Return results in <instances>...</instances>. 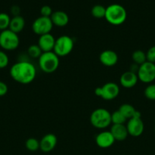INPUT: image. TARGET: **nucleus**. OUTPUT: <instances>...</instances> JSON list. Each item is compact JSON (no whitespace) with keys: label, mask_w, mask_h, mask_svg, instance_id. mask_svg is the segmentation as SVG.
Listing matches in <instances>:
<instances>
[{"label":"nucleus","mask_w":155,"mask_h":155,"mask_svg":"<svg viewBox=\"0 0 155 155\" xmlns=\"http://www.w3.org/2000/svg\"><path fill=\"white\" fill-rule=\"evenodd\" d=\"M10 76L17 83L24 85L30 84L36 78V69L29 61H18L11 67Z\"/></svg>","instance_id":"f257e3e1"},{"label":"nucleus","mask_w":155,"mask_h":155,"mask_svg":"<svg viewBox=\"0 0 155 155\" xmlns=\"http://www.w3.org/2000/svg\"><path fill=\"white\" fill-rule=\"evenodd\" d=\"M105 19L109 24L113 26H119L124 24L127 19V12L119 4L109 5L106 8Z\"/></svg>","instance_id":"f03ea898"},{"label":"nucleus","mask_w":155,"mask_h":155,"mask_svg":"<svg viewBox=\"0 0 155 155\" xmlns=\"http://www.w3.org/2000/svg\"><path fill=\"white\" fill-rule=\"evenodd\" d=\"M59 63V57L53 51L43 52L38 59L40 69L45 74H53L57 71Z\"/></svg>","instance_id":"7ed1b4c3"},{"label":"nucleus","mask_w":155,"mask_h":155,"mask_svg":"<svg viewBox=\"0 0 155 155\" xmlns=\"http://www.w3.org/2000/svg\"><path fill=\"white\" fill-rule=\"evenodd\" d=\"M90 122L96 129L103 130L112 124L111 113L106 108H97L91 113L90 116Z\"/></svg>","instance_id":"20e7f679"},{"label":"nucleus","mask_w":155,"mask_h":155,"mask_svg":"<svg viewBox=\"0 0 155 155\" xmlns=\"http://www.w3.org/2000/svg\"><path fill=\"white\" fill-rule=\"evenodd\" d=\"M74 40L68 35H62L56 39L53 52L60 57H65L72 51L74 48Z\"/></svg>","instance_id":"39448f33"},{"label":"nucleus","mask_w":155,"mask_h":155,"mask_svg":"<svg viewBox=\"0 0 155 155\" xmlns=\"http://www.w3.org/2000/svg\"><path fill=\"white\" fill-rule=\"evenodd\" d=\"M20 39L18 33L9 29L0 33V47L5 51H14L19 46Z\"/></svg>","instance_id":"423d86ee"},{"label":"nucleus","mask_w":155,"mask_h":155,"mask_svg":"<svg viewBox=\"0 0 155 155\" xmlns=\"http://www.w3.org/2000/svg\"><path fill=\"white\" fill-rule=\"evenodd\" d=\"M119 86L113 82L105 83L103 86L97 88L94 90L96 95L106 101H111L116 98L119 95Z\"/></svg>","instance_id":"0eeeda50"},{"label":"nucleus","mask_w":155,"mask_h":155,"mask_svg":"<svg viewBox=\"0 0 155 155\" xmlns=\"http://www.w3.org/2000/svg\"><path fill=\"white\" fill-rule=\"evenodd\" d=\"M138 80L143 83L150 84L155 80V64L146 61L141 64L137 72Z\"/></svg>","instance_id":"6e6552de"},{"label":"nucleus","mask_w":155,"mask_h":155,"mask_svg":"<svg viewBox=\"0 0 155 155\" xmlns=\"http://www.w3.org/2000/svg\"><path fill=\"white\" fill-rule=\"evenodd\" d=\"M32 31L38 36L50 33L53 28V24L50 18L40 16L33 21L31 26Z\"/></svg>","instance_id":"1a4fd4ad"},{"label":"nucleus","mask_w":155,"mask_h":155,"mask_svg":"<svg viewBox=\"0 0 155 155\" xmlns=\"http://www.w3.org/2000/svg\"><path fill=\"white\" fill-rule=\"evenodd\" d=\"M129 136L132 137H139L144 130V124L141 117H132L128 120L126 124Z\"/></svg>","instance_id":"9d476101"},{"label":"nucleus","mask_w":155,"mask_h":155,"mask_svg":"<svg viewBox=\"0 0 155 155\" xmlns=\"http://www.w3.org/2000/svg\"><path fill=\"white\" fill-rule=\"evenodd\" d=\"M57 145V137L53 133L45 135L40 141V149L44 153L53 151Z\"/></svg>","instance_id":"9b49d317"},{"label":"nucleus","mask_w":155,"mask_h":155,"mask_svg":"<svg viewBox=\"0 0 155 155\" xmlns=\"http://www.w3.org/2000/svg\"><path fill=\"white\" fill-rule=\"evenodd\" d=\"M96 144L101 148H108L112 146L115 142L110 131H103L95 137Z\"/></svg>","instance_id":"f8f14e48"},{"label":"nucleus","mask_w":155,"mask_h":155,"mask_svg":"<svg viewBox=\"0 0 155 155\" xmlns=\"http://www.w3.org/2000/svg\"><path fill=\"white\" fill-rule=\"evenodd\" d=\"M100 63L106 67H113L117 64L119 60L118 54L112 50H105L102 51L99 56Z\"/></svg>","instance_id":"ddd939ff"},{"label":"nucleus","mask_w":155,"mask_h":155,"mask_svg":"<svg viewBox=\"0 0 155 155\" xmlns=\"http://www.w3.org/2000/svg\"><path fill=\"white\" fill-rule=\"evenodd\" d=\"M56 39L51 33L42 35L38 39L37 45L42 50L43 52H48V51H53Z\"/></svg>","instance_id":"4468645a"},{"label":"nucleus","mask_w":155,"mask_h":155,"mask_svg":"<svg viewBox=\"0 0 155 155\" xmlns=\"http://www.w3.org/2000/svg\"><path fill=\"white\" fill-rule=\"evenodd\" d=\"M138 75L135 73L129 71L124 72L119 79L120 85L126 89H131L135 86L138 83Z\"/></svg>","instance_id":"2eb2a0df"},{"label":"nucleus","mask_w":155,"mask_h":155,"mask_svg":"<svg viewBox=\"0 0 155 155\" xmlns=\"http://www.w3.org/2000/svg\"><path fill=\"white\" fill-rule=\"evenodd\" d=\"M109 131L112 133L115 140L119 141V142H122L126 140L129 136L127 128L125 124H119V125L112 124Z\"/></svg>","instance_id":"dca6fc26"},{"label":"nucleus","mask_w":155,"mask_h":155,"mask_svg":"<svg viewBox=\"0 0 155 155\" xmlns=\"http://www.w3.org/2000/svg\"><path fill=\"white\" fill-rule=\"evenodd\" d=\"M53 26H56L58 27H65L68 24L69 18L68 15L63 11H56L53 12V15L50 17Z\"/></svg>","instance_id":"f3484780"},{"label":"nucleus","mask_w":155,"mask_h":155,"mask_svg":"<svg viewBox=\"0 0 155 155\" xmlns=\"http://www.w3.org/2000/svg\"><path fill=\"white\" fill-rule=\"evenodd\" d=\"M25 27V20L21 15L15 16L11 18L10 24H9V30L13 31L15 33H19L22 31Z\"/></svg>","instance_id":"a211bd4d"},{"label":"nucleus","mask_w":155,"mask_h":155,"mask_svg":"<svg viewBox=\"0 0 155 155\" xmlns=\"http://www.w3.org/2000/svg\"><path fill=\"white\" fill-rule=\"evenodd\" d=\"M119 110L122 114L123 116L127 120H129L133 117L135 112H136L135 107L130 104H122L119 107Z\"/></svg>","instance_id":"6ab92c4d"},{"label":"nucleus","mask_w":155,"mask_h":155,"mask_svg":"<svg viewBox=\"0 0 155 155\" xmlns=\"http://www.w3.org/2000/svg\"><path fill=\"white\" fill-rule=\"evenodd\" d=\"M132 61L135 64L138 65H141L147 61V58H146V52L141 51V50H136L134 51L132 54Z\"/></svg>","instance_id":"aec40b11"},{"label":"nucleus","mask_w":155,"mask_h":155,"mask_svg":"<svg viewBox=\"0 0 155 155\" xmlns=\"http://www.w3.org/2000/svg\"><path fill=\"white\" fill-rule=\"evenodd\" d=\"M91 15L97 19L104 18L106 15V8L101 5H95L91 9Z\"/></svg>","instance_id":"412c9836"},{"label":"nucleus","mask_w":155,"mask_h":155,"mask_svg":"<svg viewBox=\"0 0 155 155\" xmlns=\"http://www.w3.org/2000/svg\"><path fill=\"white\" fill-rule=\"evenodd\" d=\"M127 120H128L123 116L122 114L119 110H115L113 113L111 114V121H112V124H115V125L125 124Z\"/></svg>","instance_id":"4be33fe9"},{"label":"nucleus","mask_w":155,"mask_h":155,"mask_svg":"<svg viewBox=\"0 0 155 155\" xmlns=\"http://www.w3.org/2000/svg\"><path fill=\"white\" fill-rule=\"evenodd\" d=\"M42 54V50L40 49V48L38 45H31L27 48V54L31 58L39 59V58L40 57Z\"/></svg>","instance_id":"5701e85b"},{"label":"nucleus","mask_w":155,"mask_h":155,"mask_svg":"<svg viewBox=\"0 0 155 155\" xmlns=\"http://www.w3.org/2000/svg\"><path fill=\"white\" fill-rule=\"evenodd\" d=\"M25 147L28 151H36L40 149V141L35 138H29L25 142Z\"/></svg>","instance_id":"b1692460"},{"label":"nucleus","mask_w":155,"mask_h":155,"mask_svg":"<svg viewBox=\"0 0 155 155\" xmlns=\"http://www.w3.org/2000/svg\"><path fill=\"white\" fill-rule=\"evenodd\" d=\"M11 18L8 14L0 13V30L3 31L9 28Z\"/></svg>","instance_id":"393cba45"},{"label":"nucleus","mask_w":155,"mask_h":155,"mask_svg":"<svg viewBox=\"0 0 155 155\" xmlns=\"http://www.w3.org/2000/svg\"><path fill=\"white\" fill-rule=\"evenodd\" d=\"M144 94L146 98L151 101H155V84L150 83L147 85L144 89Z\"/></svg>","instance_id":"a878e982"},{"label":"nucleus","mask_w":155,"mask_h":155,"mask_svg":"<svg viewBox=\"0 0 155 155\" xmlns=\"http://www.w3.org/2000/svg\"><path fill=\"white\" fill-rule=\"evenodd\" d=\"M9 64V58L8 54L2 50H0V69L7 68Z\"/></svg>","instance_id":"bb28decb"},{"label":"nucleus","mask_w":155,"mask_h":155,"mask_svg":"<svg viewBox=\"0 0 155 155\" xmlns=\"http://www.w3.org/2000/svg\"><path fill=\"white\" fill-rule=\"evenodd\" d=\"M53 12L52 8L50 5H43L40 8V16L46 17V18H50L51 15H53Z\"/></svg>","instance_id":"cd10ccee"},{"label":"nucleus","mask_w":155,"mask_h":155,"mask_svg":"<svg viewBox=\"0 0 155 155\" xmlns=\"http://www.w3.org/2000/svg\"><path fill=\"white\" fill-rule=\"evenodd\" d=\"M147 61L155 64V45L150 47L146 52Z\"/></svg>","instance_id":"c85d7f7f"},{"label":"nucleus","mask_w":155,"mask_h":155,"mask_svg":"<svg viewBox=\"0 0 155 155\" xmlns=\"http://www.w3.org/2000/svg\"><path fill=\"white\" fill-rule=\"evenodd\" d=\"M9 88L7 84L2 81H0V97H2L7 94Z\"/></svg>","instance_id":"c756f323"},{"label":"nucleus","mask_w":155,"mask_h":155,"mask_svg":"<svg viewBox=\"0 0 155 155\" xmlns=\"http://www.w3.org/2000/svg\"><path fill=\"white\" fill-rule=\"evenodd\" d=\"M20 12H21V8H20L19 6L13 5L11 8V13L13 15V17L20 15Z\"/></svg>","instance_id":"7c9ffc66"},{"label":"nucleus","mask_w":155,"mask_h":155,"mask_svg":"<svg viewBox=\"0 0 155 155\" xmlns=\"http://www.w3.org/2000/svg\"><path fill=\"white\" fill-rule=\"evenodd\" d=\"M138 68H139V65L133 63L132 64H131L130 70H129V71H132V72H133V73H135V74H137V72H138Z\"/></svg>","instance_id":"2f4dec72"},{"label":"nucleus","mask_w":155,"mask_h":155,"mask_svg":"<svg viewBox=\"0 0 155 155\" xmlns=\"http://www.w3.org/2000/svg\"><path fill=\"white\" fill-rule=\"evenodd\" d=\"M154 132H155V127H154Z\"/></svg>","instance_id":"473e14b6"}]
</instances>
